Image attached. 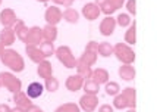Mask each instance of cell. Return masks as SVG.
<instances>
[{"label":"cell","mask_w":157,"mask_h":112,"mask_svg":"<svg viewBox=\"0 0 157 112\" xmlns=\"http://www.w3.org/2000/svg\"><path fill=\"white\" fill-rule=\"evenodd\" d=\"M0 61L2 63L7 66L10 71L13 72H22L25 70V61L24 58L13 49H5L3 53L0 55Z\"/></svg>","instance_id":"6da1fadb"},{"label":"cell","mask_w":157,"mask_h":112,"mask_svg":"<svg viewBox=\"0 0 157 112\" xmlns=\"http://www.w3.org/2000/svg\"><path fill=\"white\" fill-rule=\"evenodd\" d=\"M113 55L123 65H132L135 61V52L128 44H123V43H117L113 46Z\"/></svg>","instance_id":"7a4b0ae2"},{"label":"cell","mask_w":157,"mask_h":112,"mask_svg":"<svg viewBox=\"0 0 157 112\" xmlns=\"http://www.w3.org/2000/svg\"><path fill=\"white\" fill-rule=\"evenodd\" d=\"M55 55L57 58V61L60 63H63L65 68L72 70V68L76 66V58L74 56V53H72V50H71L69 46H60V47H57L55 50Z\"/></svg>","instance_id":"3957f363"},{"label":"cell","mask_w":157,"mask_h":112,"mask_svg":"<svg viewBox=\"0 0 157 112\" xmlns=\"http://www.w3.org/2000/svg\"><path fill=\"white\" fill-rule=\"evenodd\" d=\"M0 84L10 93H18L22 89V81L12 72H0Z\"/></svg>","instance_id":"277c9868"},{"label":"cell","mask_w":157,"mask_h":112,"mask_svg":"<svg viewBox=\"0 0 157 112\" xmlns=\"http://www.w3.org/2000/svg\"><path fill=\"white\" fill-rule=\"evenodd\" d=\"M79 109L85 112H93L98 106V98L97 94H84L79 99Z\"/></svg>","instance_id":"5b68a950"},{"label":"cell","mask_w":157,"mask_h":112,"mask_svg":"<svg viewBox=\"0 0 157 112\" xmlns=\"http://www.w3.org/2000/svg\"><path fill=\"white\" fill-rule=\"evenodd\" d=\"M25 44L27 46H40L43 43V31L40 27H31L28 30V35L25 38Z\"/></svg>","instance_id":"8992f818"},{"label":"cell","mask_w":157,"mask_h":112,"mask_svg":"<svg viewBox=\"0 0 157 112\" xmlns=\"http://www.w3.org/2000/svg\"><path fill=\"white\" fill-rule=\"evenodd\" d=\"M44 19L50 25H57L62 21V10L57 6H48L44 12Z\"/></svg>","instance_id":"52a82bcc"},{"label":"cell","mask_w":157,"mask_h":112,"mask_svg":"<svg viewBox=\"0 0 157 112\" xmlns=\"http://www.w3.org/2000/svg\"><path fill=\"white\" fill-rule=\"evenodd\" d=\"M18 21V18H16V14L13 12V9H3L2 12H0V24L3 25V27L6 28H12L16 24Z\"/></svg>","instance_id":"ba28073f"},{"label":"cell","mask_w":157,"mask_h":112,"mask_svg":"<svg viewBox=\"0 0 157 112\" xmlns=\"http://www.w3.org/2000/svg\"><path fill=\"white\" fill-rule=\"evenodd\" d=\"M100 7L97 6L94 2H91V3H87V5H84L82 7V15H84V18L87 19V21H96L97 18L100 16Z\"/></svg>","instance_id":"9c48e42d"},{"label":"cell","mask_w":157,"mask_h":112,"mask_svg":"<svg viewBox=\"0 0 157 112\" xmlns=\"http://www.w3.org/2000/svg\"><path fill=\"white\" fill-rule=\"evenodd\" d=\"M100 33L106 37H109L115 33V28H116V19L110 15V16H106L101 22H100Z\"/></svg>","instance_id":"30bf717a"},{"label":"cell","mask_w":157,"mask_h":112,"mask_svg":"<svg viewBox=\"0 0 157 112\" xmlns=\"http://www.w3.org/2000/svg\"><path fill=\"white\" fill-rule=\"evenodd\" d=\"M43 31V42L46 43H55L56 38H57V27L56 25H50V24H46L44 27L41 28Z\"/></svg>","instance_id":"8fae6325"},{"label":"cell","mask_w":157,"mask_h":112,"mask_svg":"<svg viewBox=\"0 0 157 112\" xmlns=\"http://www.w3.org/2000/svg\"><path fill=\"white\" fill-rule=\"evenodd\" d=\"M13 102L16 103L18 108H22L24 111H27L28 108L33 106V102L31 99L27 96L25 91H18V93H13Z\"/></svg>","instance_id":"7c38bea8"},{"label":"cell","mask_w":157,"mask_h":112,"mask_svg":"<svg viewBox=\"0 0 157 112\" xmlns=\"http://www.w3.org/2000/svg\"><path fill=\"white\" fill-rule=\"evenodd\" d=\"M82 84H84V78L79 77L78 74L75 75H69L65 81V86L69 91H78L82 89Z\"/></svg>","instance_id":"4fadbf2b"},{"label":"cell","mask_w":157,"mask_h":112,"mask_svg":"<svg viewBox=\"0 0 157 112\" xmlns=\"http://www.w3.org/2000/svg\"><path fill=\"white\" fill-rule=\"evenodd\" d=\"M16 34H15L13 28H6L3 27V30L0 31V43L3 46H12L15 43Z\"/></svg>","instance_id":"5bb4252c"},{"label":"cell","mask_w":157,"mask_h":112,"mask_svg":"<svg viewBox=\"0 0 157 112\" xmlns=\"http://www.w3.org/2000/svg\"><path fill=\"white\" fill-rule=\"evenodd\" d=\"M37 74H38V77L43 78V80L52 77V75H53V66H52V63L48 62L47 59L41 61V62L38 63V68H37Z\"/></svg>","instance_id":"9a60e30c"},{"label":"cell","mask_w":157,"mask_h":112,"mask_svg":"<svg viewBox=\"0 0 157 112\" xmlns=\"http://www.w3.org/2000/svg\"><path fill=\"white\" fill-rule=\"evenodd\" d=\"M91 80H93L94 83H97L98 86L106 84L109 81V72H107V70H104V68H97V70L93 71Z\"/></svg>","instance_id":"2e32d148"},{"label":"cell","mask_w":157,"mask_h":112,"mask_svg":"<svg viewBox=\"0 0 157 112\" xmlns=\"http://www.w3.org/2000/svg\"><path fill=\"white\" fill-rule=\"evenodd\" d=\"M123 98L128 102V108H135L137 106V90L134 87H125L123 90H121Z\"/></svg>","instance_id":"e0dca14e"},{"label":"cell","mask_w":157,"mask_h":112,"mask_svg":"<svg viewBox=\"0 0 157 112\" xmlns=\"http://www.w3.org/2000/svg\"><path fill=\"white\" fill-rule=\"evenodd\" d=\"M25 53H27L28 58L35 63H40L41 61L46 59V58L43 56V53L40 52L38 46H25Z\"/></svg>","instance_id":"ac0fdd59"},{"label":"cell","mask_w":157,"mask_h":112,"mask_svg":"<svg viewBox=\"0 0 157 112\" xmlns=\"http://www.w3.org/2000/svg\"><path fill=\"white\" fill-rule=\"evenodd\" d=\"M117 74L125 81H132L135 78V68L132 65H123L122 63V66L117 70Z\"/></svg>","instance_id":"d6986e66"},{"label":"cell","mask_w":157,"mask_h":112,"mask_svg":"<svg viewBox=\"0 0 157 112\" xmlns=\"http://www.w3.org/2000/svg\"><path fill=\"white\" fill-rule=\"evenodd\" d=\"M25 93H27V96L29 99H37L44 93V86L41 83H31L28 86V89Z\"/></svg>","instance_id":"ffe728a7"},{"label":"cell","mask_w":157,"mask_h":112,"mask_svg":"<svg viewBox=\"0 0 157 112\" xmlns=\"http://www.w3.org/2000/svg\"><path fill=\"white\" fill-rule=\"evenodd\" d=\"M12 28H13L15 34H16V37L19 38L21 42H25V38H27V35H28V30H29V28L25 25V22L21 21V19H18L16 24H15Z\"/></svg>","instance_id":"44dd1931"},{"label":"cell","mask_w":157,"mask_h":112,"mask_svg":"<svg viewBox=\"0 0 157 112\" xmlns=\"http://www.w3.org/2000/svg\"><path fill=\"white\" fill-rule=\"evenodd\" d=\"M62 19H65L69 24H76L79 21V14L76 9H72V7H66L63 12H62Z\"/></svg>","instance_id":"7402d4cb"},{"label":"cell","mask_w":157,"mask_h":112,"mask_svg":"<svg viewBox=\"0 0 157 112\" xmlns=\"http://www.w3.org/2000/svg\"><path fill=\"white\" fill-rule=\"evenodd\" d=\"M76 74L79 75V77H82L84 80H88V78H91V74H93V70H91V66H88V65H85V63L79 62L78 59H76Z\"/></svg>","instance_id":"603a6c76"},{"label":"cell","mask_w":157,"mask_h":112,"mask_svg":"<svg viewBox=\"0 0 157 112\" xmlns=\"http://www.w3.org/2000/svg\"><path fill=\"white\" fill-rule=\"evenodd\" d=\"M82 89H84V91H85V94H98L100 86H98L97 83H94L91 78H88V80H84Z\"/></svg>","instance_id":"cb8c5ba5"},{"label":"cell","mask_w":157,"mask_h":112,"mask_svg":"<svg viewBox=\"0 0 157 112\" xmlns=\"http://www.w3.org/2000/svg\"><path fill=\"white\" fill-rule=\"evenodd\" d=\"M97 55L103 56V58H109V56L113 55V46L107 42L98 43V46H97Z\"/></svg>","instance_id":"d4e9b609"},{"label":"cell","mask_w":157,"mask_h":112,"mask_svg":"<svg viewBox=\"0 0 157 112\" xmlns=\"http://www.w3.org/2000/svg\"><path fill=\"white\" fill-rule=\"evenodd\" d=\"M125 42L128 44H135L137 43V22L134 21V24H131L128 31L125 33Z\"/></svg>","instance_id":"484cf974"},{"label":"cell","mask_w":157,"mask_h":112,"mask_svg":"<svg viewBox=\"0 0 157 112\" xmlns=\"http://www.w3.org/2000/svg\"><path fill=\"white\" fill-rule=\"evenodd\" d=\"M78 61L82 62V63H85V65H88V66H93V65L97 62V53H93V52H87V50H84V53L78 58Z\"/></svg>","instance_id":"4316f807"},{"label":"cell","mask_w":157,"mask_h":112,"mask_svg":"<svg viewBox=\"0 0 157 112\" xmlns=\"http://www.w3.org/2000/svg\"><path fill=\"white\" fill-rule=\"evenodd\" d=\"M38 49H40V52L43 53V56L47 59V58H50V56H53L55 55V44L53 43H46V42H43L38 46Z\"/></svg>","instance_id":"83f0119b"},{"label":"cell","mask_w":157,"mask_h":112,"mask_svg":"<svg viewBox=\"0 0 157 112\" xmlns=\"http://www.w3.org/2000/svg\"><path fill=\"white\" fill-rule=\"evenodd\" d=\"M44 89L47 91H50V93H55V91H57V89H59V80L56 77H48L46 78V83H44Z\"/></svg>","instance_id":"f1b7e54d"},{"label":"cell","mask_w":157,"mask_h":112,"mask_svg":"<svg viewBox=\"0 0 157 112\" xmlns=\"http://www.w3.org/2000/svg\"><path fill=\"white\" fill-rule=\"evenodd\" d=\"M104 86H106L104 91H106L109 96H116V94L121 93V86L117 83H115V81H107Z\"/></svg>","instance_id":"f546056e"},{"label":"cell","mask_w":157,"mask_h":112,"mask_svg":"<svg viewBox=\"0 0 157 112\" xmlns=\"http://www.w3.org/2000/svg\"><path fill=\"white\" fill-rule=\"evenodd\" d=\"M55 112H81L79 106L74 103V102H69V103H63L59 108H56Z\"/></svg>","instance_id":"4dcf8cb0"},{"label":"cell","mask_w":157,"mask_h":112,"mask_svg":"<svg viewBox=\"0 0 157 112\" xmlns=\"http://www.w3.org/2000/svg\"><path fill=\"white\" fill-rule=\"evenodd\" d=\"M113 98H115L113 99V109H125V108H128V102L121 93L113 96Z\"/></svg>","instance_id":"1f68e13d"},{"label":"cell","mask_w":157,"mask_h":112,"mask_svg":"<svg viewBox=\"0 0 157 112\" xmlns=\"http://www.w3.org/2000/svg\"><path fill=\"white\" fill-rule=\"evenodd\" d=\"M116 19V25H121V27H129L131 25V16L128 14H119Z\"/></svg>","instance_id":"d6a6232c"},{"label":"cell","mask_w":157,"mask_h":112,"mask_svg":"<svg viewBox=\"0 0 157 112\" xmlns=\"http://www.w3.org/2000/svg\"><path fill=\"white\" fill-rule=\"evenodd\" d=\"M100 12H103L104 15H107V16H110V15H112L113 12H115V7L112 6V5H110V2L107 0L106 3H103L101 6H100Z\"/></svg>","instance_id":"836d02e7"},{"label":"cell","mask_w":157,"mask_h":112,"mask_svg":"<svg viewBox=\"0 0 157 112\" xmlns=\"http://www.w3.org/2000/svg\"><path fill=\"white\" fill-rule=\"evenodd\" d=\"M126 3V9H128V15H137V0H128Z\"/></svg>","instance_id":"e575fe53"},{"label":"cell","mask_w":157,"mask_h":112,"mask_svg":"<svg viewBox=\"0 0 157 112\" xmlns=\"http://www.w3.org/2000/svg\"><path fill=\"white\" fill-rule=\"evenodd\" d=\"M97 46H98V43L97 42H88L87 43V46H85V50L87 52H93V53H97Z\"/></svg>","instance_id":"d590c367"},{"label":"cell","mask_w":157,"mask_h":112,"mask_svg":"<svg viewBox=\"0 0 157 112\" xmlns=\"http://www.w3.org/2000/svg\"><path fill=\"white\" fill-rule=\"evenodd\" d=\"M109 2H110V5L115 7V10H117V9H121V7L125 5L126 0H109Z\"/></svg>","instance_id":"8d00e7d4"},{"label":"cell","mask_w":157,"mask_h":112,"mask_svg":"<svg viewBox=\"0 0 157 112\" xmlns=\"http://www.w3.org/2000/svg\"><path fill=\"white\" fill-rule=\"evenodd\" d=\"M53 3L56 5H62V6H66V7H71V5L74 3V0H52Z\"/></svg>","instance_id":"74e56055"},{"label":"cell","mask_w":157,"mask_h":112,"mask_svg":"<svg viewBox=\"0 0 157 112\" xmlns=\"http://www.w3.org/2000/svg\"><path fill=\"white\" fill-rule=\"evenodd\" d=\"M98 112H113V106L110 105H101L98 108Z\"/></svg>","instance_id":"f35d334b"},{"label":"cell","mask_w":157,"mask_h":112,"mask_svg":"<svg viewBox=\"0 0 157 112\" xmlns=\"http://www.w3.org/2000/svg\"><path fill=\"white\" fill-rule=\"evenodd\" d=\"M25 112H44V111H43V109H40L38 106L33 105V106H31V108H28V109H27V111H25Z\"/></svg>","instance_id":"ab89813d"},{"label":"cell","mask_w":157,"mask_h":112,"mask_svg":"<svg viewBox=\"0 0 157 112\" xmlns=\"http://www.w3.org/2000/svg\"><path fill=\"white\" fill-rule=\"evenodd\" d=\"M12 108H9L6 103H0V112H10Z\"/></svg>","instance_id":"60d3db41"},{"label":"cell","mask_w":157,"mask_h":112,"mask_svg":"<svg viewBox=\"0 0 157 112\" xmlns=\"http://www.w3.org/2000/svg\"><path fill=\"white\" fill-rule=\"evenodd\" d=\"M10 112H25V111H24L22 108H18V106H15V108H12V109H10Z\"/></svg>","instance_id":"b9f144b4"},{"label":"cell","mask_w":157,"mask_h":112,"mask_svg":"<svg viewBox=\"0 0 157 112\" xmlns=\"http://www.w3.org/2000/svg\"><path fill=\"white\" fill-rule=\"evenodd\" d=\"M106 2H107V0H94V3H96V5H97L98 7L101 6L103 3H106Z\"/></svg>","instance_id":"7bdbcfd3"},{"label":"cell","mask_w":157,"mask_h":112,"mask_svg":"<svg viewBox=\"0 0 157 112\" xmlns=\"http://www.w3.org/2000/svg\"><path fill=\"white\" fill-rule=\"evenodd\" d=\"M3 50H5V46H3V44H2V43H0V55H2V53H3Z\"/></svg>","instance_id":"ee69618b"},{"label":"cell","mask_w":157,"mask_h":112,"mask_svg":"<svg viewBox=\"0 0 157 112\" xmlns=\"http://www.w3.org/2000/svg\"><path fill=\"white\" fill-rule=\"evenodd\" d=\"M37 2H40V3H47V2H50V0H37Z\"/></svg>","instance_id":"f6af8a7d"},{"label":"cell","mask_w":157,"mask_h":112,"mask_svg":"<svg viewBox=\"0 0 157 112\" xmlns=\"http://www.w3.org/2000/svg\"><path fill=\"white\" fill-rule=\"evenodd\" d=\"M128 112H137V111H135V108H129V111Z\"/></svg>","instance_id":"bcb514c9"},{"label":"cell","mask_w":157,"mask_h":112,"mask_svg":"<svg viewBox=\"0 0 157 112\" xmlns=\"http://www.w3.org/2000/svg\"><path fill=\"white\" fill-rule=\"evenodd\" d=\"M0 5H2V0H0Z\"/></svg>","instance_id":"7dc6e473"},{"label":"cell","mask_w":157,"mask_h":112,"mask_svg":"<svg viewBox=\"0 0 157 112\" xmlns=\"http://www.w3.org/2000/svg\"><path fill=\"white\" fill-rule=\"evenodd\" d=\"M0 87H2V84H0Z\"/></svg>","instance_id":"c3c4849f"}]
</instances>
